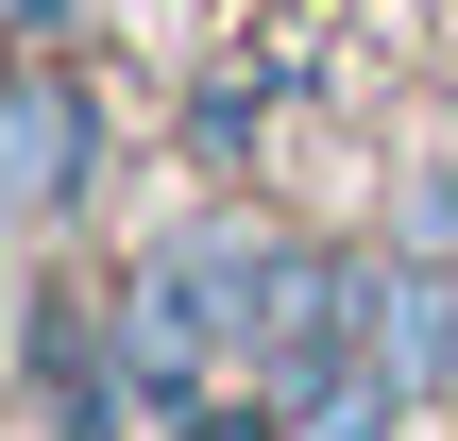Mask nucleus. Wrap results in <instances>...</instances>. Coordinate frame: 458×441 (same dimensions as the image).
Here are the masks:
<instances>
[{"mask_svg":"<svg viewBox=\"0 0 458 441\" xmlns=\"http://www.w3.org/2000/svg\"><path fill=\"white\" fill-rule=\"evenodd\" d=\"M255 289H272V221H187L119 272V374L153 408H204V374L255 340Z\"/></svg>","mask_w":458,"mask_h":441,"instance_id":"f257e3e1","label":"nucleus"},{"mask_svg":"<svg viewBox=\"0 0 458 441\" xmlns=\"http://www.w3.org/2000/svg\"><path fill=\"white\" fill-rule=\"evenodd\" d=\"M374 306H391V272H357V255H306V238H272V289H255V391L272 408H306V391H340V374H374L391 340H374Z\"/></svg>","mask_w":458,"mask_h":441,"instance_id":"f03ea898","label":"nucleus"},{"mask_svg":"<svg viewBox=\"0 0 458 441\" xmlns=\"http://www.w3.org/2000/svg\"><path fill=\"white\" fill-rule=\"evenodd\" d=\"M102 170V119L68 68H0V221H68Z\"/></svg>","mask_w":458,"mask_h":441,"instance_id":"7ed1b4c3","label":"nucleus"},{"mask_svg":"<svg viewBox=\"0 0 458 441\" xmlns=\"http://www.w3.org/2000/svg\"><path fill=\"white\" fill-rule=\"evenodd\" d=\"M408 425V374H391V357H374V374H340V391H306V408H289V441H391Z\"/></svg>","mask_w":458,"mask_h":441,"instance_id":"20e7f679","label":"nucleus"},{"mask_svg":"<svg viewBox=\"0 0 458 441\" xmlns=\"http://www.w3.org/2000/svg\"><path fill=\"white\" fill-rule=\"evenodd\" d=\"M187 441H289V408L255 391V408H187Z\"/></svg>","mask_w":458,"mask_h":441,"instance_id":"39448f33","label":"nucleus"},{"mask_svg":"<svg viewBox=\"0 0 458 441\" xmlns=\"http://www.w3.org/2000/svg\"><path fill=\"white\" fill-rule=\"evenodd\" d=\"M0 17H17V34H51V17H68V0H0Z\"/></svg>","mask_w":458,"mask_h":441,"instance_id":"423d86ee","label":"nucleus"}]
</instances>
